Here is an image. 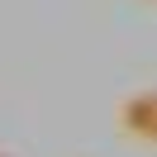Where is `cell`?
I'll list each match as a JSON object with an SVG mask.
<instances>
[{
    "label": "cell",
    "mask_w": 157,
    "mask_h": 157,
    "mask_svg": "<svg viewBox=\"0 0 157 157\" xmlns=\"http://www.w3.org/2000/svg\"><path fill=\"white\" fill-rule=\"evenodd\" d=\"M114 119H119V128H124L133 143L157 147V86H152V90H133V95H124L119 109H114Z\"/></svg>",
    "instance_id": "obj_1"
},
{
    "label": "cell",
    "mask_w": 157,
    "mask_h": 157,
    "mask_svg": "<svg viewBox=\"0 0 157 157\" xmlns=\"http://www.w3.org/2000/svg\"><path fill=\"white\" fill-rule=\"evenodd\" d=\"M0 157H14V152H5V147H0Z\"/></svg>",
    "instance_id": "obj_2"
},
{
    "label": "cell",
    "mask_w": 157,
    "mask_h": 157,
    "mask_svg": "<svg viewBox=\"0 0 157 157\" xmlns=\"http://www.w3.org/2000/svg\"><path fill=\"white\" fill-rule=\"evenodd\" d=\"M147 5H157V0H147Z\"/></svg>",
    "instance_id": "obj_3"
}]
</instances>
